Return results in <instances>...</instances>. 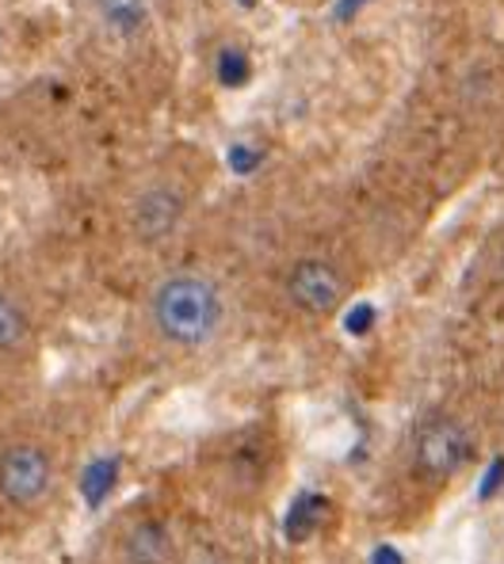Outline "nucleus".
I'll return each instance as SVG.
<instances>
[{
    "label": "nucleus",
    "mask_w": 504,
    "mask_h": 564,
    "mask_svg": "<svg viewBox=\"0 0 504 564\" xmlns=\"http://www.w3.org/2000/svg\"><path fill=\"white\" fill-rule=\"evenodd\" d=\"M153 328L176 347H203L222 328V294L203 275H169L150 297Z\"/></svg>",
    "instance_id": "obj_1"
},
{
    "label": "nucleus",
    "mask_w": 504,
    "mask_h": 564,
    "mask_svg": "<svg viewBox=\"0 0 504 564\" xmlns=\"http://www.w3.org/2000/svg\"><path fill=\"white\" fill-rule=\"evenodd\" d=\"M54 480V462L43 446L15 443L0 454V496L12 508H31L46 496Z\"/></svg>",
    "instance_id": "obj_2"
},
{
    "label": "nucleus",
    "mask_w": 504,
    "mask_h": 564,
    "mask_svg": "<svg viewBox=\"0 0 504 564\" xmlns=\"http://www.w3.org/2000/svg\"><path fill=\"white\" fill-rule=\"evenodd\" d=\"M184 218V195L169 184H153L146 187L142 195L130 206V229L146 240V245H157V240L172 237Z\"/></svg>",
    "instance_id": "obj_3"
},
{
    "label": "nucleus",
    "mask_w": 504,
    "mask_h": 564,
    "mask_svg": "<svg viewBox=\"0 0 504 564\" xmlns=\"http://www.w3.org/2000/svg\"><path fill=\"white\" fill-rule=\"evenodd\" d=\"M474 443H470V431L454 420H432L417 435V462L436 477H448L470 458Z\"/></svg>",
    "instance_id": "obj_4"
},
{
    "label": "nucleus",
    "mask_w": 504,
    "mask_h": 564,
    "mask_svg": "<svg viewBox=\"0 0 504 564\" xmlns=\"http://www.w3.org/2000/svg\"><path fill=\"white\" fill-rule=\"evenodd\" d=\"M287 294L305 313H333L344 294V279L329 260H302L287 279Z\"/></svg>",
    "instance_id": "obj_5"
},
{
    "label": "nucleus",
    "mask_w": 504,
    "mask_h": 564,
    "mask_svg": "<svg viewBox=\"0 0 504 564\" xmlns=\"http://www.w3.org/2000/svg\"><path fill=\"white\" fill-rule=\"evenodd\" d=\"M122 557L127 564H164L172 557V542L164 534L161 522H138L122 542Z\"/></svg>",
    "instance_id": "obj_6"
},
{
    "label": "nucleus",
    "mask_w": 504,
    "mask_h": 564,
    "mask_svg": "<svg viewBox=\"0 0 504 564\" xmlns=\"http://www.w3.org/2000/svg\"><path fill=\"white\" fill-rule=\"evenodd\" d=\"M31 336V317L12 294L0 290V355H15Z\"/></svg>",
    "instance_id": "obj_7"
},
{
    "label": "nucleus",
    "mask_w": 504,
    "mask_h": 564,
    "mask_svg": "<svg viewBox=\"0 0 504 564\" xmlns=\"http://www.w3.org/2000/svg\"><path fill=\"white\" fill-rule=\"evenodd\" d=\"M100 15L119 35H138L150 20V0H100Z\"/></svg>",
    "instance_id": "obj_8"
},
{
    "label": "nucleus",
    "mask_w": 504,
    "mask_h": 564,
    "mask_svg": "<svg viewBox=\"0 0 504 564\" xmlns=\"http://www.w3.org/2000/svg\"><path fill=\"white\" fill-rule=\"evenodd\" d=\"M321 519H325V496H299L283 522L287 538H291V542H302V538H310L313 530H318Z\"/></svg>",
    "instance_id": "obj_9"
},
{
    "label": "nucleus",
    "mask_w": 504,
    "mask_h": 564,
    "mask_svg": "<svg viewBox=\"0 0 504 564\" xmlns=\"http://www.w3.org/2000/svg\"><path fill=\"white\" fill-rule=\"evenodd\" d=\"M115 480H119V462L100 458V462H93V466H88L85 480H81V492H85V500L96 508V503L107 500V492L115 488Z\"/></svg>",
    "instance_id": "obj_10"
},
{
    "label": "nucleus",
    "mask_w": 504,
    "mask_h": 564,
    "mask_svg": "<svg viewBox=\"0 0 504 564\" xmlns=\"http://www.w3.org/2000/svg\"><path fill=\"white\" fill-rule=\"evenodd\" d=\"M501 485H504V458H497L490 469H485L482 485H478V500H493V492H497Z\"/></svg>",
    "instance_id": "obj_11"
},
{
    "label": "nucleus",
    "mask_w": 504,
    "mask_h": 564,
    "mask_svg": "<svg viewBox=\"0 0 504 564\" xmlns=\"http://www.w3.org/2000/svg\"><path fill=\"white\" fill-rule=\"evenodd\" d=\"M371 321H375V310H371V305H355V310L348 313V321H344V325H348L352 336H363V332L371 328Z\"/></svg>",
    "instance_id": "obj_12"
},
{
    "label": "nucleus",
    "mask_w": 504,
    "mask_h": 564,
    "mask_svg": "<svg viewBox=\"0 0 504 564\" xmlns=\"http://www.w3.org/2000/svg\"><path fill=\"white\" fill-rule=\"evenodd\" d=\"M371 564H401V553L394 550V545H378L375 557H371Z\"/></svg>",
    "instance_id": "obj_13"
},
{
    "label": "nucleus",
    "mask_w": 504,
    "mask_h": 564,
    "mask_svg": "<svg viewBox=\"0 0 504 564\" xmlns=\"http://www.w3.org/2000/svg\"><path fill=\"white\" fill-rule=\"evenodd\" d=\"M195 564H222V561H214V557H203V561H195Z\"/></svg>",
    "instance_id": "obj_14"
}]
</instances>
